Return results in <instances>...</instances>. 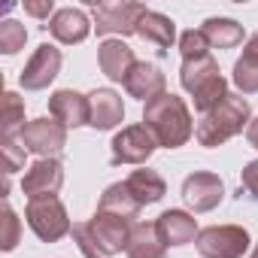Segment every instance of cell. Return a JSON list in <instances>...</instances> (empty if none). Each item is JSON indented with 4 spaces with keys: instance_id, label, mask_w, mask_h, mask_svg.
I'll use <instances>...</instances> for the list:
<instances>
[{
    "instance_id": "ffe728a7",
    "label": "cell",
    "mask_w": 258,
    "mask_h": 258,
    "mask_svg": "<svg viewBox=\"0 0 258 258\" xmlns=\"http://www.w3.org/2000/svg\"><path fill=\"white\" fill-rule=\"evenodd\" d=\"M127 191H131V198L140 204V207H149V204H158L164 195H167V182L161 179V173L143 167V170H134L131 176L124 179Z\"/></svg>"
},
{
    "instance_id": "484cf974",
    "label": "cell",
    "mask_w": 258,
    "mask_h": 258,
    "mask_svg": "<svg viewBox=\"0 0 258 258\" xmlns=\"http://www.w3.org/2000/svg\"><path fill=\"white\" fill-rule=\"evenodd\" d=\"M28 43V31L25 25H19L16 19H4L0 22V52L4 55H19Z\"/></svg>"
},
{
    "instance_id": "d4e9b609",
    "label": "cell",
    "mask_w": 258,
    "mask_h": 258,
    "mask_svg": "<svg viewBox=\"0 0 258 258\" xmlns=\"http://www.w3.org/2000/svg\"><path fill=\"white\" fill-rule=\"evenodd\" d=\"M231 82L237 85V91H240V94H258V58L240 55V58L234 61Z\"/></svg>"
},
{
    "instance_id": "f546056e",
    "label": "cell",
    "mask_w": 258,
    "mask_h": 258,
    "mask_svg": "<svg viewBox=\"0 0 258 258\" xmlns=\"http://www.w3.org/2000/svg\"><path fill=\"white\" fill-rule=\"evenodd\" d=\"M25 146L16 143V137H4V158H7V176L25 167Z\"/></svg>"
},
{
    "instance_id": "e0dca14e",
    "label": "cell",
    "mask_w": 258,
    "mask_h": 258,
    "mask_svg": "<svg viewBox=\"0 0 258 258\" xmlns=\"http://www.w3.org/2000/svg\"><path fill=\"white\" fill-rule=\"evenodd\" d=\"M49 115L58 118L64 127L88 124V94H79L73 88H58L49 97Z\"/></svg>"
},
{
    "instance_id": "44dd1931",
    "label": "cell",
    "mask_w": 258,
    "mask_h": 258,
    "mask_svg": "<svg viewBox=\"0 0 258 258\" xmlns=\"http://www.w3.org/2000/svg\"><path fill=\"white\" fill-rule=\"evenodd\" d=\"M167 246L161 243L158 231H155V222H137L134 228V237L127 243V258H164Z\"/></svg>"
},
{
    "instance_id": "7402d4cb",
    "label": "cell",
    "mask_w": 258,
    "mask_h": 258,
    "mask_svg": "<svg viewBox=\"0 0 258 258\" xmlns=\"http://www.w3.org/2000/svg\"><path fill=\"white\" fill-rule=\"evenodd\" d=\"M201 31L213 49H234L243 43V25H237L234 19H207Z\"/></svg>"
},
{
    "instance_id": "7c38bea8",
    "label": "cell",
    "mask_w": 258,
    "mask_h": 258,
    "mask_svg": "<svg viewBox=\"0 0 258 258\" xmlns=\"http://www.w3.org/2000/svg\"><path fill=\"white\" fill-rule=\"evenodd\" d=\"M61 185H64V164L58 158H37L22 176V191L28 195V201L43 195H58Z\"/></svg>"
},
{
    "instance_id": "6da1fadb",
    "label": "cell",
    "mask_w": 258,
    "mask_h": 258,
    "mask_svg": "<svg viewBox=\"0 0 258 258\" xmlns=\"http://www.w3.org/2000/svg\"><path fill=\"white\" fill-rule=\"evenodd\" d=\"M143 124L152 131V137L158 140V146L164 149H179L191 140L195 134V121H191V109L188 103L173 94V91H164L158 94L155 100L146 103L143 109Z\"/></svg>"
},
{
    "instance_id": "836d02e7",
    "label": "cell",
    "mask_w": 258,
    "mask_h": 258,
    "mask_svg": "<svg viewBox=\"0 0 258 258\" xmlns=\"http://www.w3.org/2000/svg\"><path fill=\"white\" fill-rule=\"evenodd\" d=\"M243 55H249V58H258V34H252V37L246 40V46H243Z\"/></svg>"
},
{
    "instance_id": "ac0fdd59",
    "label": "cell",
    "mask_w": 258,
    "mask_h": 258,
    "mask_svg": "<svg viewBox=\"0 0 258 258\" xmlns=\"http://www.w3.org/2000/svg\"><path fill=\"white\" fill-rule=\"evenodd\" d=\"M49 28V34L58 40V43H64V46H76V43H82L88 34H91V22H88V16L82 13V10H73V7H64V10H58L55 16H52V22L46 25Z\"/></svg>"
},
{
    "instance_id": "603a6c76",
    "label": "cell",
    "mask_w": 258,
    "mask_h": 258,
    "mask_svg": "<svg viewBox=\"0 0 258 258\" xmlns=\"http://www.w3.org/2000/svg\"><path fill=\"white\" fill-rule=\"evenodd\" d=\"M97 210H103V213H115V216H124V219H137L140 204L131 198V191H127L124 182H112V185L100 195Z\"/></svg>"
},
{
    "instance_id": "30bf717a",
    "label": "cell",
    "mask_w": 258,
    "mask_h": 258,
    "mask_svg": "<svg viewBox=\"0 0 258 258\" xmlns=\"http://www.w3.org/2000/svg\"><path fill=\"white\" fill-rule=\"evenodd\" d=\"M182 201L191 213H210L225 201V182L210 170H195L182 179Z\"/></svg>"
},
{
    "instance_id": "52a82bcc",
    "label": "cell",
    "mask_w": 258,
    "mask_h": 258,
    "mask_svg": "<svg viewBox=\"0 0 258 258\" xmlns=\"http://www.w3.org/2000/svg\"><path fill=\"white\" fill-rule=\"evenodd\" d=\"M134 228H137V219H124V216L103 213V210H94V216L88 219V231H91L94 243L100 246V252L106 258H112L118 252H127Z\"/></svg>"
},
{
    "instance_id": "f1b7e54d",
    "label": "cell",
    "mask_w": 258,
    "mask_h": 258,
    "mask_svg": "<svg viewBox=\"0 0 258 258\" xmlns=\"http://www.w3.org/2000/svg\"><path fill=\"white\" fill-rule=\"evenodd\" d=\"M70 234H73V243H76V249H79L85 258H106V255L100 252V246L94 243V237H91V231H88V222H76Z\"/></svg>"
},
{
    "instance_id": "1f68e13d",
    "label": "cell",
    "mask_w": 258,
    "mask_h": 258,
    "mask_svg": "<svg viewBox=\"0 0 258 258\" xmlns=\"http://www.w3.org/2000/svg\"><path fill=\"white\" fill-rule=\"evenodd\" d=\"M25 13L34 16V19H49V16H55L58 10H55L52 0H28V4H25ZM49 22H52V19H49Z\"/></svg>"
},
{
    "instance_id": "d6986e66",
    "label": "cell",
    "mask_w": 258,
    "mask_h": 258,
    "mask_svg": "<svg viewBox=\"0 0 258 258\" xmlns=\"http://www.w3.org/2000/svg\"><path fill=\"white\" fill-rule=\"evenodd\" d=\"M137 37L146 40V43H152V46L164 55V52L173 46V40H176V25H173V19H167L164 13L149 10V13L140 19V25H137Z\"/></svg>"
},
{
    "instance_id": "9c48e42d",
    "label": "cell",
    "mask_w": 258,
    "mask_h": 258,
    "mask_svg": "<svg viewBox=\"0 0 258 258\" xmlns=\"http://www.w3.org/2000/svg\"><path fill=\"white\" fill-rule=\"evenodd\" d=\"M109 149H112L109 161L115 167L118 164H146L152 158V152L158 149V140L152 137V131L146 124H127L112 137Z\"/></svg>"
},
{
    "instance_id": "83f0119b",
    "label": "cell",
    "mask_w": 258,
    "mask_h": 258,
    "mask_svg": "<svg viewBox=\"0 0 258 258\" xmlns=\"http://www.w3.org/2000/svg\"><path fill=\"white\" fill-rule=\"evenodd\" d=\"M19 237H22V222H19L16 210L10 207V201H4V240H0V249L13 252L19 246Z\"/></svg>"
},
{
    "instance_id": "cb8c5ba5",
    "label": "cell",
    "mask_w": 258,
    "mask_h": 258,
    "mask_svg": "<svg viewBox=\"0 0 258 258\" xmlns=\"http://www.w3.org/2000/svg\"><path fill=\"white\" fill-rule=\"evenodd\" d=\"M25 124V97H19L16 91H4V124H0L4 137H19Z\"/></svg>"
},
{
    "instance_id": "277c9868",
    "label": "cell",
    "mask_w": 258,
    "mask_h": 258,
    "mask_svg": "<svg viewBox=\"0 0 258 258\" xmlns=\"http://www.w3.org/2000/svg\"><path fill=\"white\" fill-rule=\"evenodd\" d=\"M25 219L31 225V231L43 240V243H58L61 237H67L73 231L67 207L58 195H43V198H31L25 207Z\"/></svg>"
},
{
    "instance_id": "8fae6325",
    "label": "cell",
    "mask_w": 258,
    "mask_h": 258,
    "mask_svg": "<svg viewBox=\"0 0 258 258\" xmlns=\"http://www.w3.org/2000/svg\"><path fill=\"white\" fill-rule=\"evenodd\" d=\"M61 49L52 43H40L37 52L31 55V61L22 70V88L25 91H43L55 82V76L61 73Z\"/></svg>"
},
{
    "instance_id": "e575fe53",
    "label": "cell",
    "mask_w": 258,
    "mask_h": 258,
    "mask_svg": "<svg viewBox=\"0 0 258 258\" xmlns=\"http://www.w3.org/2000/svg\"><path fill=\"white\" fill-rule=\"evenodd\" d=\"M249 258H258V243H255V249H252V255Z\"/></svg>"
},
{
    "instance_id": "8992f818",
    "label": "cell",
    "mask_w": 258,
    "mask_h": 258,
    "mask_svg": "<svg viewBox=\"0 0 258 258\" xmlns=\"http://www.w3.org/2000/svg\"><path fill=\"white\" fill-rule=\"evenodd\" d=\"M249 243L252 240L243 225H210L195 240L201 258H243Z\"/></svg>"
},
{
    "instance_id": "5b68a950",
    "label": "cell",
    "mask_w": 258,
    "mask_h": 258,
    "mask_svg": "<svg viewBox=\"0 0 258 258\" xmlns=\"http://www.w3.org/2000/svg\"><path fill=\"white\" fill-rule=\"evenodd\" d=\"M94 7V31L97 37H131L137 34L140 19L149 13L143 4H97V0H88Z\"/></svg>"
},
{
    "instance_id": "4316f807",
    "label": "cell",
    "mask_w": 258,
    "mask_h": 258,
    "mask_svg": "<svg viewBox=\"0 0 258 258\" xmlns=\"http://www.w3.org/2000/svg\"><path fill=\"white\" fill-rule=\"evenodd\" d=\"M210 40L204 37V31L191 28V31H182L179 37V52H182V61H195V58H207L210 55Z\"/></svg>"
},
{
    "instance_id": "7a4b0ae2",
    "label": "cell",
    "mask_w": 258,
    "mask_h": 258,
    "mask_svg": "<svg viewBox=\"0 0 258 258\" xmlns=\"http://www.w3.org/2000/svg\"><path fill=\"white\" fill-rule=\"evenodd\" d=\"M249 100L243 94H228L216 109H210L207 115H201L198 127H195V140L207 149H216L222 143H228L231 137L243 134V127H249Z\"/></svg>"
},
{
    "instance_id": "4fadbf2b",
    "label": "cell",
    "mask_w": 258,
    "mask_h": 258,
    "mask_svg": "<svg viewBox=\"0 0 258 258\" xmlns=\"http://www.w3.org/2000/svg\"><path fill=\"white\" fill-rule=\"evenodd\" d=\"M155 231L161 237V243L170 249V246H188L198 240L201 228H198V219L185 210H164L158 219H155Z\"/></svg>"
},
{
    "instance_id": "2e32d148",
    "label": "cell",
    "mask_w": 258,
    "mask_h": 258,
    "mask_svg": "<svg viewBox=\"0 0 258 258\" xmlns=\"http://www.w3.org/2000/svg\"><path fill=\"white\" fill-rule=\"evenodd\" d=\"M97 64H100V73L112 82H124L131 67L137 64L134 58V49L127 46L124 40H103L97 46Z\"/></svg>"
},
{
    "instance_id": "d6a6232c",
    "label": "cell",
    "mask_w": 258,
    "mask_h": 258,
    "mask_svg": "<svg viewBox=\"0 0 258 258\" xmlns=\"http://www.w3.org/2000/svg\"><path fill=\"white\" fill-rule=\"evenodd\" d=\"M246 140H249V146L252 149H258V115L249 121V127H246Z\"/></svg>"
},
{
    "instance_id": "9a60e30c",
    "label": "cell",
    "mask_w": 258,
    "mask_h": 258,
    "mask_svg": "<svg viewBox=\"0 0 258 258\" xmlns=\"http://www.w3.org/2000/svg\"><path fill=\"white\" fill-rule=\"evenodd\" d=\"M124 118V103L112 88H94L88 94V127L94 131H112Z\"/></svg>"
},
{
    "instance_id": "ba28073f",
    "label": "cell",
    "mask_w": 258,
    "mask_h": 258,
    "mask_svg": "<svg viewBox=\"0 0 258 258\" xmlns=\"http://www.w3.org/2000/svg\"><path fill=\"white\" fill-rule=\"evenodd\" d=\"M19 143L28 152H34L37 158H58L67 146V127L58 118L43 115V118H34L22 127Z\"/></svg>"
},
{
    "instance_id": "3957f363",
    "label": "cell",
    "mask_w": 258,
    "mask_h": 258,
    "mask_svg": "<svg viewBox=\"0 0 258 258\" xmlns=\"http://www.w3.org/2000/svg\"><path fill=\"white\" fill-rule=\"evenodd\" d=\"M179 82L182 88L191 94L195 100V109L201 115H207L210 109H216L231 91H228V82L219 70V61L213 55L207 58H195V61H182L179 67Z\"/></svg>"
},
{
    "instance_id": "4dcf8cb0",
    "label": "cell",
    "mask_w": 258,
    "mask_h": 258,
    "mask_svg": "<svg viewBox=\"0 0 258 258\" xmlns=\"http://www.w3.org/2000/svg\"><path fill=\"white\" fill-rule=\"evenodd\" d=\"M240 188L258 204V158L255 161H249L243 170H240Z\"/></svg>"
},
{
    "instance_id": "5bb4252c",
    "label": "cell",
    "mask_w": 258,
    "mask_h": 258,
    "mask_svg": "<svg viewBox=\"0 0 258 258\" xmlns=\"http://www.w3.org/2000/svg\"><path fill=\"white\" fill-rule=\"evenodd\" d=\"M121 85H124V91L131 94V97H137V100L149 103V100H155L158 94H164V91H167V76L161 73V67H158V64L137 61Z\"/></svg>"
}]
</instances>
